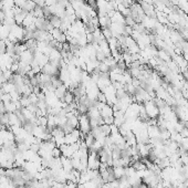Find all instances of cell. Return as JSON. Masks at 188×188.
<instances>
[{
	"mask_svg": "<svg viewBox=\"0 0 188 188\" xmlns=\"http://www.w3.org/2000/svg\"><path fill=\"white\" fill-rule=\"evenodd\" d=\"M91 122L87 114H81L79 116V129L83 135H86L91 132Z\"/></svg>",
	"mask_w": 188,
	"mask_h": 188,
	"instance_id": "6da1fadb",
	"label": "cell"
},
{
	"mask_svg": "<svg viewBox=\"0 0 188 188\" xmlns=\"http://www.w3.org/2000/svg\"><path fill=\"white\" fill-rule=\"evenodd\" d=\"M41 72L42 73H46V74L50 75V76H54V75H59L60 73V69L57 65L52 64V63H47L44 67L41 69Z\"/></svg>",
	"mask_w": 188,
	"mask_h": 188,
	"instance_id": "7a4b0ae2",
	"label": "cell"
},
{
	"mask_svg": "<svg viewBox=\"0 0 188 188\" xmlns=\"http://www.w3.org/2000/svg\"><path fill=\"white\" fill-rule=\"evenodd\" d=\"M33 59H35V55H33V53H32L30 50H26L22 54L20 55V61L27 63V64H29V65L31 64Z\"/></svg>",
	"mask_w": 188,
	"mask_h": 188,
	"instance_id": "3957f363",
	"label": "cell"
},
{
	"mask_svg": "<svg viewBox=\"0 0 188 188\" xmlns=\"http://www.w3.org/2000/svg\"><path fill=\"white\" fill-rule=\"evenodd\" d=\"M68 91H69V90H68V87L64 85V84H63V85H61V86H59V87H57V89H55L54 94L57 95V98H58L60 101H61V100L63 98V96H64V94L67 93Z\"/></svg>",
	"mask_w": 188,
	"mask_h": 188,
	"instance_id": "277c9868",
	"label": "cell"
},
{
	"mask_svg": "<svg viewBox=\"0 0 188 188\" xmlns=\"http://www.w3.org/2000/svg\"><path fill=\"white\" fill-rule=\"evenodd\" d=\"M35 7H37V4L33 0H26L23 7H22V10L27 12H32L35 9Z\"/></svg>",
	"mask_w": 188,
	"mask_h": 188,
	"instance_id": "5b68a950",
	"label": "cell"
},
{
	"mask_svg": "<svg viewBox=\"0 0 188 188\" xmlns=\"http://www.w3.org/2000/svg\"><path fill=\"white\" fill-rule=\"evenodd\" d=\"M113 173L116 179H121L123 176H125V167H122V166L113 167Z\"/></svg>",
	"mask_w": 188,
	"mask_h": 188,
	"instance_id": "8992f818",
	"label": "cell"
},
{
	"mask_svg": "<svg viewBox=\"0 0 188 188\" xmlns=\"http://www.w3.org/2000/svg\"><path fill=\"white\" fill-rule=\"evenodd\" d=\"M61 102H64L65 104H71V103L75 102L74 94L72 93V92H70V91H68L67 93L64 94V96H63V98L61 100Z\"/></svg>",
	"mask_w": 188,
	"mask_h": 188,
	"instance_id": "52a82bcc",
	"label": "cell"
},
{
	"mask_svg": "<svg viewBox=\"0 0 188 188\" xmlns=\"http://www.w3.org/2000/svg\"><path fill=\"white\" fill-rule=\"evenodd\" d=\"M9 125L10 126H13V125L22 126L21 125V122H20L19 117L17 116L16 113H9Z\"/></svg>",
	"mask_w": 188,
	"mask_h": 188,
	"instance_id": "ba28073f",
	"label": "cell"
},
{
	"mask_svg": "<svg viewBox=\"0 0 188 188\" xmlns=\"http://www.w3.org/2000/svg\"><path fill=\"white\" fill-rule=\"evenodd\" d=\"M49 21H50V23L52 24V27H53V28H58V29H60V27H61V23H62V21H61V19H60L59 17L53 16V15H52V16L49 18Z\"/></svg>",
	"mask_w": 188,
	"mask_h": 188,
	"instance_id": "9c48e42d",
	"label": "cell"
},
{
	"mask_svg": "<svg viewBox=\"0 0 188 188\" xmlns=\"http://www.w3.org/2000/svg\"><path fill=\"white\" fill-rule=\"evenodd\" d=\"M4 107H6V112H7V113H15L17 111V106L15 102L10 101V102L4 103Z\"/></svg>",
	"mask_w": 188,
	"mask_h": 188,
	"instance_id": "30bf717a",
	"label": "cell"
},
{
	"mask_svg": "<svg viewBox=\"0 0 188 188\" xmlns=\"http://www.w3.org/2000/svg\"><path fill=\"white\" fill-rule=\"evenodd\" d=\"M84 142H85L86 146L90 148V147H92V145L94 144V142H95V138H94V136L91 134V132L89 134H86L85 136H84Z\"/></svg>",
	"mask_w": 188,
	"mask_h": 188,
	"instance_id": "8fae6325",
	"label": "cell"
},
{
	"mask_svg": "<svg viewBox=\"0 0 188 188\" xmlns=\"http://www.w3.org/2000/svg\"><path fill=\"white\" fill-rule=\"evenodd\" d=\"M32 13H33V16H35V18H43V17H44L42 7H39V6L35 7V9L32 11Z\"/></svg>",
	"mask_w": 188,
	"mask_h": 188,
	"instance_id": "7c38bea8",
	"label": "cell"
},
{
	"mask_svg": "<svg viewBox=\"0 0 188 188\" xmlns=\"http://www.w3.org/2000/svg\"><path fill=\"white\" fill-rule=\"evenodd\" d=\"M37 125L40 126H48V116H39L37 120Z\"/></svg>",
	"mask_w": 188,
	"mask_h": 188,
	"instance_id": "4fadbf2b",
	"label": "cell"
},
{
	"mask_svg": "<svg viewBox=\"0 0 188 188\" xmlns=\"http://www.w3.org/2000/svg\"><path fill=\"white\" fill-rule=\"evenodd\" d=\"M62 156V153H61V149H60V147H54L53 148V151H52V157L53 158H60V157Z\"/></svg>",
	"mask_w": 188,
	"mask_h": 188,
	"instance_id": "5bb4252c",
	"label": "cell"
},
{
	"mask_svg": "<svg viewBox=\"0 0 188 188\" xmlns=\"http://www.w3.org/2000/svg\"><path fill=\"white\" fill-rule=\"evenodd\" d=\"M96 101L100 103H106V96L105 94L103 93V92H100L98 95V98H96Z\"/></svg>",
	"mask_w": 188,
	"mask_h": 188,
	"instance_id": "9a60e30c",
	"label": "cell"
},
{
	"mask_svg": "<svg viewBox=\"0 0 188 188\" xmlns=\"http://www.w3.org/2000/svg\"><path fill=\"white\" fill-rule=\"evenodd\" d=\"M35 2L37 6H39V7H44L46 6V0H33Z\"/></svg>",
	"mask_w": 188,
	"mask_h": 188,
	"instance_id": "2e32d148",
	"label": "cell"
},
{
	"mask_svg": "<svg viewBox=\"0 0 188 188\" xmlns=\"http://www.w3.org/2000/svg\"><path fill=\"white\" fill-rule=\"evenodd\" d=\"M57 4V0H46V4L47 6H53Z\"/></svg>",
	"mask_w": 188,
	"mask_h": 188,
	"instance_id": "e0dca14e",
	"label": "cell"
}]
</instances>
